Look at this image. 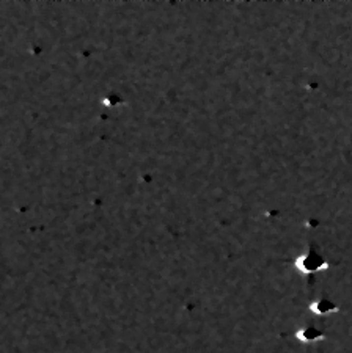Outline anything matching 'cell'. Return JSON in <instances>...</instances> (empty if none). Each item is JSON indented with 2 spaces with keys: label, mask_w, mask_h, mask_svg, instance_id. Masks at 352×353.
Masks as SVG:
<instances>
[{
  "label": "cell",
  "mask_w": 352,
  "mask_h": 353,
  "mask_svg": "<svg viewBox=\"0 0 352 353\" xmlns=\"http://www.w3.org/2000/svg\"><path fill=\"white\" fill-rule=\"evenodd\" d=\"M299 267L303 272H313V270H318L319 267H323V259L315 258V254H307V256H303L302 258Z\"/></svg>",
  "instance_id": "cell-1"
}]
</instances>
